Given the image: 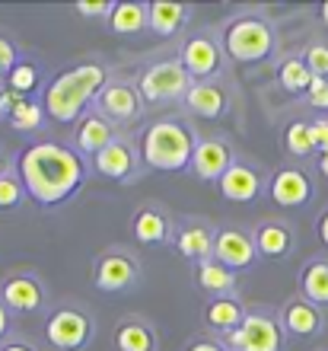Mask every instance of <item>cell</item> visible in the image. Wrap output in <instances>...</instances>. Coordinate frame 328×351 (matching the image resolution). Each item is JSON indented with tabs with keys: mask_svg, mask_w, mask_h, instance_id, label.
<instances>
[{
	"mask_svg": "<svg viewBox=\"0 0 328 351\" xmlns=\"http://www.w3.org/2000/svg\"><path fill=\"white\" fill-rule=\"evenodd\" d=\"M283 144H287V154H293V157H310V154L319 150L316 147V138H312L310 121H293V125H287Z\"/></svg>",
	"mask_w": 328,
	"mask_h": 351,
	"instance_id": "f546056e",
	"label": "cell"
},
{
	"mask_svg": "<svg viewBox=\"0 0 328 351\" xmlns=\"http://www.w3.org/2000/svg\"><path fill=\"white\" fill-rule=\"evenodd\" d=\"M312 138H316L319 154H322V150H328V119H316V121H312Z\"/></svg>",
	"mask_w": 328,
	"mask_h": 351,
	"instance_id": "74e56055",
	"label": "cell"
},
{
	"mask_svg": "<svg viewBox=\"0 0 328 351\" xmlns=\"http://www.w3.org/2000/svg\"><path fill=\"white\" fill-rule=\"evenodd\" d=\"M306 96H310V102L316 109H328V77H316Z\"/></svg>",
	"mask_w": 328,
	"mask_h": 351,
	"instance_id": "d590c367",
	"label": "cell"
},
{
	"mask_svg": "<svg viewBox=\"0 0 328 351\" xmlns=\"http://www.w3.org/2000/svg\"><path fill=\"white\" fill-rule=\"evenodd\" d=\"M229 167H233V157H229V147L223 141H217V138L198 141L194 157H192V169L198 179H204V182H220Z\"/></svg>",
	"mask_w": 328,
	"mask_h": 351,
	"instance_id": "8fae6325",
	"label": "cell"
},
{
	"mask_svg": "<svg viewBox=\"0 0 328 351\" xmlns=\"http://www.w3.org/2000/svg\"><path fill=\"white\" fill-rule=\"evenodd\" d=\"M147 26H150V3L121 0V3H115V10H112V16H109V29L118 32V36H137Z\"/></svg>",
	"mask_w": 328,
	"mask_h": 351,
	"instance_id": "44dd1931",
	"label": "cell"
},
{
	"mask_svg": "<svg viewBox=\"0 0 328 351\" xmlns=\"http://www.w3.org/2000/svg\"><path fill=\"white\" fill-rule=\"evenodd\" d=\"M319 16H322V23H325V26H328V0H325V3H322V7H319Z\"/></svg>",
	"mask_w": 328,
	"mask_h": 351,
	"instance_id": "ee69618b",
	"label": "cell"
},
{
	"mask_svg": "<svg viewBox=\"0 0 328 351\" xmlns=\"http://www.w3.org/2000/svg\"><path fill=\"white\" fill-rule=\"evenodd\" d=\"M42 115H45V109H42L38 102L23 99L16 109L10 112V125L16 131H36L38 125H42Z\"/></svg>",
	"mask_w": 328,
	"mask_h": 351,
	"instance_id": "4dcf8cb0",
	"label": "cell"
},
{
	"mask_svg": "<svg viewBox=\"0 0 328 351\" xmlns=\"http://www.w3.org/2000/svg\"><path fill=\"white\" fill-rule=\"evenodd\" d=\"M23 195H26V185L7 173L3 179H0V211H13V208H19Z\"/></svg>",
	"mask_w": 328,
	"mask_h": 351,
	"instance_id": "d6a6232c",
	"label": "cell"
},
{
	"mask_svg": "<svg viewBox=\"0 0 328 351\" xmlns=\"http://www.w3.org/2000/svg\"><path fill=\"white\" fill-rule=\"evenodd\" d=\"M140 278V265L128 250H105L96 262V287L105 294H118Z\"/></svg>",
	"mask_w": 328,
	"mask_h": 351,
	"instance_id": "ba28073f",
	"label": "cell"
},
{
	"mask_svg": "<svg viewBox=\"0 0 328 351\" xmlns=\"http://www.w3.org/2000/svg\"><path fill=\"white\" fill-rule=\"evenodd\" d=\"M7 335V306L0 304V339Z\"/></svg>",
	"mask_w": 328,
	"mask_h": 351,
	"instance_id": "7bdbcfd3",
	"label": "cell"
},
{
	"mask_svg": "<svg viewBox=\"0 0 328 351\" xmlns=\"http://www.w3.org/2000/svg\"><path fill=\"white\" fill-rule=\"evenodd\" d=\"M223 48H227V55L233 58V61H239V64H255V61H262V58H268L274 51V32L264 19L242 16L227 26Z\"/></svg>",
	"mask_w": 328,
	"mask_h": 351,
	"instance_id": "277c9868",
	"label": "cell"
},
{
	"mask_svg": "<svg viewBox=\"0 0 328 351\" xmlns=\"http://www.w3.org/2000/svg\"><path fill=\"white\" fill-rule=\"evenodd\" d=\"M3 93H7V86H3V84H0V99H3Z\"/></svg>",
	"mask_w": 328,
	"mask_h": 351,
	"instance_id": "bcb514c9",
	"label": "cell"
},
{
	"mask_svg": "<svg viewBox=\"0 0 328 351\" xmlns=\"http://www.w3.org/2000/svg\"><path fill=\"white\" fill-rule=\"evenodd\" d=\"M0 351H36L32 345H26V342H10V345H3Z\"/></svg>",
	"mask_w": 328,
	"mask_h": 351,
	"instance_id": "60d3db41",
	"label": "cell"
},
{
	"mask_svg": "<svg viewBox=\"0 0 328 351\" xmlns=\"http://www.w3.org/2000/svg\"><path fill=\"white\" fill-rule=\"evenodd\" d=\"M99 109L105 112L109 119L131 121L144 109V96L131 84H105V90L99 93Z\"/></svg>",
	"mask_w": 328,
	"mask_h": 351,
	"instance_id": "4fadbf2b",
	"label": "cell"
},
{
	"mask_svg": "<svg viewBox=\"0 0 328 351\" xmlns=\"http://www.w3.org/2000/svg\"><path fill=\"white\" fill-rule=\"evenodd\" d=\"M16 51H13V45H10L7 38H0V74H10L13 67H16Z\"/></svg>",
	"mask_w": 328,
	"mask_h": 351,
	"instance_id": "8d00e7d4",
	"label": "cell"
},
{
	"mask_svg": "<svg viewBox=\"0 0 328 351\" xmlns=\"http://www.w3.org/2000/svg\"><path fill=\"white\" fill-rule=\"evenodd\" d=\"M3 300H7V306L19 310V313H29V310L42 306L45 291H42V285L32 275H19V278H10L3 285Z\"/></svg>",
	"mask_w": 328,
	"mask_h": 351,
	"instance_id": "e0dca14e",
	"label": "cell"
},
{
	"mask_svg": "<svg viewBox=\"0 0 328 351\" xmlns=\"http://www.w3.org/2000/svg\"><path fill=\"white\" fill-rule=\"evenodd\" d=\"M38 84V71L32 64H26V61H19L13 71L7 74V90L19 93V96H26V93H32Z\"/></svg>",
	"mask_w": 328,
	"mask_h": 351,
	"instance_id": "1f68e13d",
	"label": "cell"
},
{
	"mask_svg": "<svg viewBox=\"0 0 328 351\" xmlns=\"http://www.w3.org/2000/svg\"><path fill=\"white\" fill-rule=\"evenodd\" d=\"M281 323L290 335H316L322 329V310L300 297L281 310Z\"/></svg>",
	"mask_w": 328,
	"mask_h": 351,
	"instance_id": "9a60e30c",
	"label": "cell"
},
{
	"mask_svg": "<svg viewBox=\"0 0 328 351\" xmlns=\"http://www.w3.org/2000/svg\"><path fill=\"white\" fill-rule=\"evenodd\" d=\"M182 64L192 77H210L220 71V48L214 45V38L194 36L185 42L182 48Z\"/></svg>",
	"mask_w": 328,
	"mask_h": 351,
	"instance_id": "5bb4252c",
	"label": "cell"
},
{
	"mask_svg": "<svg viewBox=\"0 0 328 351\" xmlns=\"http://www.w3.org/2000/svg\"><path fill=\"white\" fill-rule=\"evenodd\" d=\"M303 61L310 64V71L316 77H328V45H310Z\"/></svg>",
	"mask_w": 328,
	"mask_h": 351,
	"instance_id": "836d02e7",
	"label": "cell"
},
{
	"mask_svg": "<svg viewBox=\"0 0 328 351\" xmlns=\"http://www.w3.org/2000/svg\"><path fill=\"white\" fill-rule=\"evenodd\" d=\"M214 259L220 265L233 268V271H242L252 262L258 259L255 240L242 230H217V240H214Z\"/></svg>",
	"mask_w": 328,
	"mask_h": 351,
	"instance_id": "9c48e42d",
	"label": "cell"
},
{
	"mask_svg": "<svg viewBox=\"0 0 328 351\" xmlns=\"http://www.w3.org/2000/svg\"><path fill=\"white\" fill-rule=\"evenodd\" d=\"M188 351H227L223 345H217L214 339H198V342L188 345Z\"/></svg>",
	"mask_w": 328,
	"mask_h": 351,
	"instance_id": "f35d334b",
	"label": "cell"
},
{
	"mask_svg": "<svg viewBox=\"0 0 328 351\" xmlns=\"http://www.w3.org/2000/svg\"><path fill=\"white\" fill-rule=\"evenodd\" d=\"M300 291H303V300H310L316 306H328V262L325 259H312L303 265Z\"/></svg>",
	"mask_w": 328,
	"mask_h": 351,
	"instance_id": "cb8c5ba5",
	"label": "cell"
},
{
	"mask_svg": "<svg viewBox=\"0 0 328 351\" xmlns=\"http://www.w3.org/2000/svg\"><path fill=\"white\" fill-rule=\"evenodd\" d=\"M115 128H112V121H105L102 115H86V119L80 121V128H77V147L83 150V154H102V150L109 147V144H115Z\"/></svg>",
	"mask_w": 328,
	"mask_h": 351,
	"instance_id": "ac0fdd59",
	"label": "cell"
},
{
	"mask_svg": "<svg viewBox=\"0 0 328 351\" xmlns=\"http://www.w3.org/2000/svg\"><path fill=\"white\" fill-rule=\"evenodd\" d=\"M214 240H217V233H210L207 227H185L175 237V246H179V252H182L185 259L207 262V259H214Z\"/></svg>",
	"mask_w": 328,
	"mask_h": 351,
	"instance_id": "484cf974",
	"label": "cell"
},
{
	"mask_svg": "<svg viewBox=\"0 0 328 351\" xmlns=\"http://www.w3.org/2000/svg\"><path fill=\"white\" fill-rule=\"evenodd\" d=\"M137 167V154L128 141H115L109 147L96 154V169H99L105 179H128Z\"/></svg>",
	"mask_w": 328,
	"mask_h": 351,
	"instance_id": "2e32d148",
	"label": "cell"
},
{
	"mask_svg": "<svg viewBox=\"0 0 328 351\" xmlns=\"http://www.w3.org/2000/svg\"><path fill=\"white\" fill-rule=\"evenodd\" d=\"M45 335L58 351H80L92 339V319L83 310L61 306V310H55V313L48 316Z\"/></svg>",
	"mask_w": 328,
	"mask_h": 351,
	"instance_id": "8992f818",
	"label": "cell"
},
{
	"mask_svg": "<svg viewBox=\"0 0 328 351\" xmlns=\"http://www.w3.org/2000/svg\"><path fill=\"white\" fill-rule=\"evenodd\" d=\"M188 16H192V10L185 3H173V0H153L150 3V29L163 38L175 36Z\"/></svg>",
	"mask_w": 328,
	"mask_h": 351,
	"instance_id": "603a6c76",
	"label": "cell"
},
{
	"mask_svg": "<svg viewBox=\"0 0 328 351\" xmlns=\"http://www.w3.org/2000/svg\"><path fill=\"white\" fill-rule=\"evenodd\" d=\"M192 74L185 71L182 61H160V64H150L140 74V96L147 102H163V99H182L192 90Z\"/></svg>",
	"mask_w": 328,
	"mask_h": 351,
	"instance_id": "5b68a950",
	"label": "cell"
},
{
	"mask_svg": "<svg viewBox=\"0 0 328 351\" xmlns=\"http://www.w3.org/2000/svg\"><path fill=\"white\" fill-rule=\"evenodd\" d=\"M115 348L118 351H156V332L144 319H125L115 329Z\"/></svg>",
	"mask_w": 328,
	"mask_h": 351,
	"instance_id": "d4e9b609",
	"label": "cell"
},
{
	"mask_svg": "<svg viewBox=\"0 0 328 351\" xmlns=\"http://www.w3.org/2000/svg\"><path fill=\"white\" fill-rule=\"evenodd\" d=\"M217 189L227 202L249 204L262 195V176H258L252 167H246V163H233V167L223 173V179L217 182Z\"/></svg>",
	"mask_w": 328,
	"mask_h": 351,
	"instance_id": "7c38bea8",
	"label": "cell"
},
{
	"mask_svg": "<svg viewBox=\"0 0 328 351\" xmlns=\"http://www.w3.org/2000/svg\"><path fill=\"white\" fill-rule=\"evenodd\" d=\"M246 310H242V304H239L236 297H217V300H210L207 306V323L214 326V329H220V332H236L239 326L246 323Z\"/></svg>",
	"mask_w": 328,
	"mask_h": 351,
	"instance_id": "4316f807",
	"label": "cell"
},
{
	"mask_svg": "<svg viewBox=\"0 0 328 351\" xmlns=\"http://www.w3.org/2000/svg\"><path fill=\"white\" fill-rule=\"evenodd\" d=\"M198 285L210 294H220L227 297V291L236 287V271L227 265H220L217 259H207V262H198Z\"/></svg>",
	"mask_w": 328,
	"mask_h": 351,
	"instance_id": "83f0119b",
	"label": "cell"
},
{
	"mask_svg": "<svg viewBox=\"0 0 328 351\" xmlns=\"http://www.w3.org/2000/svg\"><path fill=\"white\" fill-rule=\"evenodd\" d=\"M185 106H188L194 115H201V119H217V115H223V109H227V93L220 90V86L207 84V80H201V84H194L192 90H188Z\"/></svg>",
	"mask_w": 328,
	"mask_h": 351,
	"instance_id": "ffe728a7",
	"label": "cell"
},
{
	"mask_svg": "<svg viewBox=\"0 0 328 351\" xmlns=\"http://www.w3.org/2000/svg\"><path fill=\"white\" fill-rule=\"evenodd\" d=\"M319 240H322V246L328 250V211L319 217Z\"/></svg>",
	"mask_w": 328,
	"mask_h": 351,
	"instance_id": "ab89813d",
	"label": "cell"
},
{
	"mask_svg": "<svg viewBox=\"0 0 328 351\" xmlns=\"http://www.w3.org/2000/svg\"><path fill=\"white\" fill-rule=\"evenodd\" d=\"M105 90V71L99 64H77L58 74L45 90V112L55 121L80 119L83 106Z\"/></svg>",
	"mask_w": 328,
	"mask_h": 351,
	"instance_id": "7a4b0ae2",
	"label": "cell"
},
{
	"mask_svg": "<svg viewBox=\"0 0 328 351\" xmlns=\"http://www.w3.org/2000/svg\"><path fill=\"white\" fill-rule=\"evenodd\" d=\"M131 230H134V240L144 243V246H153V243H166L169 240V221L160 208H140L131 221Z\"/></svg>",
	"mask_w": 328,
	"mask_h": 351,
	"instance_id": "d6986e66",
	"label": "cell"
},
{
	"mask_svg": "<svg viewBox=\"0 0 328 351\" xmlns=\"http://www.w3.org/2000/svg\"><path fill=\"white\" fill-rule=\"evenodd\" d=\"M73 10H77L80 16H105L109 19L112 10H115V3H112V0H99V3H92V0H80Z\"/></svg>",
	"mask_w": 328,
	"mask_h": 351,
	"instance_id": "e575fe53",
	"label": "cell"
},
{
	"mask_svg": "<svg viewBox=\"0 0 328 351\" xmlns=\"http://www.w3.org/2000/svg\"><path fill=\"white\" fill-rule=\"evenodd\" d=\"M194 147H198V141H194L192 128L182 125V121H156L140 138L144 163L153 169H163V173H175V169L192 167Z\"/></svg>",
	"mask_w": 328,
	"mask_h": 351,
	"instance_id": "3957f363",
	"label": "cell"
},
{
	"mask_svg": "<svg viewBox=\"0 0 328 351\" xmlns=\"http://www.w3.org/2000/svg\"><path fill=\"white\" fill-rule=\"evenodd\" d=\"M7 176V163H3V157H0V179Z\"/></svg>",
	"mask_w": 328,
	"mask_h": 351,
	"instance_id": "f6af8a7d",
	"label": "cell"
},
{
	"mask_svg": "<svg viewBox=\"0 0 328 351\" xmlns=\"http://www.w3.org/2000/svg\"><path fill=\"white\" fill-rule=\"evenodd\" d=\"M268 192H271L274 204H281V208H300L312 198V182L303 169H277Z\"/></svg>",
	"mask_w": 328,
	"mask_h": 351,
	"instance_id": "30bf717a",
	"label": "cell"
},
{
	"mask_svg": "<svg viewBox=\"0 0 328 351\" xmlns=\"http://www.w3.org/2000/svg\"><path fill=\"white\" fill-rule=\"evenodd\" d=\"M319 173L328 179V150H322V154H319Z\"/></svg>",
	"mask_w": 328,
	"mask_h": 351,
	"instance_id": "b9f144b4",
	"label": "cell"
},
{
	"mask_svg": "<svg viewBox=\"0 0 328 351\" xmlns=\"http://www.w3.org/2000/svg\"><path fill=\"white\" fill-rule=\"evenodd\" d=\"M277 80H281V86L287 93H310L316 74L310 71V64H306L303 58H287V61H281V67H277Z\"/></svg>",
	"mask_w": 328,
	"mask_h": 351,
	"instance_id": "f1b7e54d",
	"label": "cell"
},
{
	"mask_svg": "<svg viewBox=\"0 0 328 351\" xmlns=\"http://www.w3.org/2000/svg\"><path fill=\"white\" fill-rule=\"evenodd\" d=\"M233 351H281V326L264 313H249L236 332L227 335Z\"/></svg>",
	"mask_w": 328,
	"mask_h": 351,
	"instance_id": "52a82bcc",
	"label": "cell"
},
{
	"mask_svg": "<svg viewBox=\"0 0 328 351\" xmlns=\"http://www.w3.org/2000/svg\"><path fill=\"white\" fill-rule=\"evenodd\" d=\"M293 246V233L287 230V223H277V221H268V223H258L255 230V250L258 256H268V259H283Z\"/></svg>",
	"mask_w": 328,
	"mask_h": 351,
	"instance_id": "7402d4cb",
	"label": "cell"
},
{
	"mask_svg": "<svg viewBox=\"0 0 328 351\" xmlns=\"http://www.w3.org/2000/svg\"><path fill=\"white\" fill-rule=\"evenodd\" d=\"M16 169L26 192L45 208L67 202L86 179L83 160L71 147L55 144V141H38V144L26 147L16 160Z\"/></svg>",
	"mask_w": 328,
	"mask_h": 351,
	"instance_id": "6da1fadb",
	"label": "cell"
}]
</instances>
